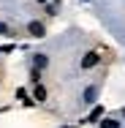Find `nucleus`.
<instances>
[{"instance_id":"obj_1","label":"nucleus","mask_w":125,"mask_h":128,"mask_svg":"<svg viewBox=\"0 0 125 128\" xmlns=\"http://www.w3.org/2000/svg\"><path fill=\"white\" fill-rule=\"evenodd\" d=\"M27 33H30L33 38H44V33H46V27L41 25V22H30V25H27Z\"/></svg>"},{"instance_id":"obj_2","label":"nucleus","mask_w":125,"mask_h":128,"mask_svg":"<svg viewBox=\"0 0 125 128\" xmlns=\"http://www.w3.org/2000/svg\"><path fill=\"white\" fill-rule=\"evenodd\" d=\"M98 52H87L84 57H82V68H93V66H98Z\"/></svg>"},{"instance_id":"obj_3","label":"nucleus","mask_w":125,"mask_h":128,"mask_svg":"<svg viewBox=\"0 0 125 128\" xmlns=\"http://www.w3.org/2000/svg\"><path fill=\"white\" fill-rule=\"evenodd\" d=\"M46 54H33V66H35V71H41V68H46Z\"/></svg>"},{"instance_id":"obj_4","label":"nucleus","mask_w":125,"mask_h":128,"mask_svg":"<svg viewBox=\"0 0 125 128\" xmlns=\"http://www.w3.org/2000/svg\"><path fill=\"white\" fill-rule=\"evenodd\" d=\"M33 98L41 104V101H46V87L44 84H35V90H33Z\"/></svg>"},{"instance_id":"obj_5","label":"nucleus","mask_w":125,"mask_h":128,"mask_svg":"<svg viewBox=\"0 0 125 128\" xmlns=\"http://www.w3.org/2000/svg\"><path fill=\"white\" fill-rule=\"evenodd\" d=\"M95 96H98V87H87V90H84V101L87 104L95 101Z\"/></svg>"},{"instance_id":"obj_6","label":"nucleus","mask_w":125,"mask_h":128,"mask_svg":"<svg viewBox=\"0 0 125 128\" xmlns=\"http://www.w3.org/2000/svg\"><path fill=\"white\" fill-rule=\"evenodd\" d=\"M101 117H103V109H101V106H95V109L90 112V117H87V123H95V120H101Z\"/></svg>"},{"instance_id":"obj_7","label":"nucleus","mask_w":125,"mask_h":128,"mask_svg":"<svg viewBox=\"0 0 125 128\" xmlns=\"http://www.w3.org/2000/svg\"><path fill=\"white\" fill-rule=\"evenodd\" d=\"M101 128H120V120H112V117H106V120L101 123Z\"/></svg>"},{"instance_id":"obj_8","label":"nucleus","mask_w":125,"mask_h":128,"mask_svg":"<svg viewBox=\"0 0 125 128\" xmlns=\"http://www.w3.org/2000/svg\"><path fill=\"white\" fill-rule=\"evenodd\" d=\"M8 33H11V30H8V25H3V22H0V36H8Z\"/></svg>"},{"instance_id":"obj_9","label":"nucleus","mask_w":125,"mask_h":128,"mask_svg":"<svg viewBox=\"0 0 125 128\" xmlns=\"http://www.w3.org/2000/svg\"><path fill=\"white\" fill-rule=\"evenodd\" d=\"M38 3H46V0H38Z\"/></svg>"},{"instance_id":"obj_10","label":"nucleus","mask_w":125,"mask_h":128,"mask_svg":"<svg viewBox=\"0 0 125 128\" xmlns=\"http://www.w3.org/2000/svg\"><path fill=\"white\" fill-rule=\"evenodd\" d=\"M123 114H125V109H123Z\"/></svg>"}]
</instances>
